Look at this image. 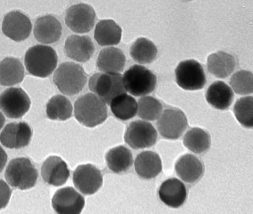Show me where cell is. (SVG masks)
Wrapping results in <instances>:
<instances>
[{
    "mask_svg": "<svg viewBox=\"0 0 253 214\" xmlns=\"http://www.w3.org/2000/svg\"><path fill=\"white\" fill-rule=\"evenodd\" d=\"M73 111L76 119L87 128L101 124L107 117L106 103L102 98L90 92L77 98Z\"/></svg>",
    "mask_w": 253,
    "mask_h": 214,
    "instance_id": "cell-1",
    "label": "cell"
},
{
    "mask_svg": "<svg viewBox=\"0 0 253 214\" xmlns=\"http://www.w3.org/2000/svg\"><path fill=\"white\" fill-rule=\"evenodd\" d=\"M58 56L55 50L45 44L34 45L28 49L24 64L31 75L40 78L50 75L57 68Z\"/></svg>",
    "mask_w": 253,
    "mask_h": 214,
    "instance_id": "cell-2",
    "label": "cell"
},
{
    "mask_svg": "<svg viewBox=\"0 0 253 214\" xmlns=\"http://www.w3.org/2000/svg\"><path fill=\"white\" fill-rule=\"evenodd\" d=\"M53 81L62 93L72 96L82 90L87 82V77L80 64L68 61L61 63L56 68Z\"/></svg>",
    "mask_w": 253,
    "mask_h": 214,
    "instance_id": "cell-3",
    "label": "cell"
},
{
    "mask_svg": "<svg viewBox=\"0 0 253 214\" xmlns=\"http://www.w3.org/2000/svg\"><path fill=\"white\" fill-rule=\"evenodd\" d=\"M39 173L34 164L28 158L18 157L11 160L6 166L4 177L11 187L21 190L35 186Z\"/></svg>",
    "mask_w": 253,
    "mask_h": 214,
    "instance_id": "cell-4",
    "label": "cell"
},
{
    "mask_svg": "<svg viewBox=\"0 0 253 214\" xmlns=\"http://www.w3.org/2000/svg\"><path fill=\"white\" fill-rule=\"evenodd\" d=\"M122 79L126 92L136 97L149 95L154 90L157 83V77L152 71L137 64L126 70Z\"/></svg>",
    "mask_w": 253,
    "mask_h": 214,
    "instance_id": "cell-5",
    "label": "cell"
},
{
    "mask_svg": "<svg viewBox=\"0 0 253 214\" xmlns=\"http://www.w3.org/2000/svg\"><path fill=\"white\" fill-rule=\"evenodd\" d=\"M174 73L177 85L185 90H200L207 83L203 67L195 59H186L180 61L177 65Z\"/></svg>",
    "mask_w": 253,
    "mask_h": 214,
    "instance_id": "cell-6",
    "label": "cell"
},
{
    "mask_svg": "<svg viewBox=\"0 0 253 214\" xmlns=\"http://www.w3.org/2000/svg\"><path fill=\"white\" fill-rule=\"evenodd\" d=\"M156 121L158 133L168 140H176L181 137L188 127L186 114L177 108H169L163 110Z\"/></svg>",
    "mask_w": 253,
    "mask_h": 214,
    "instance_id": "cell-7",
    "label": "cell"
},
{
    "mask_svg": "<svg viewBox=\"0 0 253 214\" xmlns=\"http://www.w3.org/2000/svg\"><path fill=\"white\" fill-rule=\"evenodd\" d=\"M158 136L156 128L150 122L137 120L130 122L127 126L124 140L133 149H142L154 145Z\"/></svg>",
    "mask_w": 253,
    "mask_h": 214,
    "instance_id": "cell-8",
    "label": "cell"
},
{
    "mask_svg": "<svg viewBox=\"0 0 253 214\" xmlns=\"http://www.w3.org/2000/svg\"><path fill=\"white\" fill-rule=\"evenodd\" d=\"M31 100L21 88L10 87L0 94V110L9 118L18 119L29 110Z\"/></svg>",
    "mask_w": 253,
    "mask_h": 214,
    "instance_id": "cell-9",
    "label": "cell"
},
{
    "mask_svg": "<svg viewBox=\"0 0 253 214\" xmlns=\"http://www.w3.org/2000/svg\"><path fill=\"white\" fill-rule=\"evenodd\" d=\"M96 13L93 7L85 3H79L69 7L66 11L65 22L77 34L89 32L94 27Z\"/></svg>",
    "mask_w": 253,
    "mask_h": 214,
    "instance_id": "cell-10",
    "label": "cell"
},
{
    "mask_svg": "<svg viewBox=\"0 0 253 214\" xmlns=\"http://www.w3.org/2000/svg\"><path fill=\"white\" fill-rule=\"evenodd\" d=\"M72 180L76 189L85 195L95 194L103 182L100 170L90 164L78 166L73 172Z\"/></svg>",
    "mask_w": 253,
    "mask_h": 214,
    "instance_id": "cell-11",
    "label": "cell"
},
{
    "mask_svg": "<svg viewBox=\"0 0 253 214\" xmlns=\"http://www.w3.org/2000/svg\"><path fill=\"white\" fill-rule=\"evenodd\" d=\"M53 210L59 214H79L85 205L84 197L71 186L58 189L51 200Z\"/></svg>",
    "mask_w": 253,
    "mask_h": 214,
    "instance_id": "cell-12",
    "label": "cell"
},
{
    "mask_svg": "<svg viewBox=\"0 0 253 214\" xmlns=\"http://www.w3.org/2000/svg\"><path fill=\"white\" fill-rule=\"evenodd\" d=\"M32 130L25 122H11L6 125L0 132V142L8 149H21L30 142Z\"/></svg>",
    "mask_w": 253,
    "mask_h": 214,
    "instance_id": "cell-13",
    "label": "cell"
},
{
    "mask_svg": "<svg viewBox=\"0 0 253 214\" xmlns=\"http://www.w3.org/2000/svg\"><path fill=\"white\" fill-rule=\"evenodd\" d=\"M32 25L29 18L18 11H12L4 17L2 23L3 33L10 39L20 42L30 35Z\"/></svg>",
    "mask_w": 253,
    "mask_h": 214,
    "instance_id": "cell-14",
    "label": "cell"
},
{
    "mask_svg": "<svg viewBox=\"0 0 253 214\" xmlns=\"http://www.w3.org/2000/svg\"><path fill=\"white\" fill-rule=\"evenodd\" d=\"M158 195L161 201L165 205L176 209L185 203L187 197V189L184 182L180 179L171 177L161 183Z\"/></svg>",
    "mask_w": 253,
    "mask_h": 214,
    "instance_id": "cell-15",
    "label": "cell"
},
{
    "mask_svg": "<svg viewBox=\"0 0 253 214\" xmlns=\"http://www.w3.org/2000/svg\"><path fill=\"white\" fill-rule=\"evenodd\" d=\"M174 170L177 177L184 183L193 184L198 181L204 173V165L195 155L186 153L175 162Z\"/></svg>",
    "mask_w": 253,
    "mask_h": 214,
    "instance_id": "cell-16",
    "label": "cell"
},
{
    "mask_svg": "<svg viewBox=\"0 0 253 214\" xmlns=\"http://www.w3.org/2000/svg\"><path fill=\"white\" fill-rule=\"evenodd\" d=\"M64 50L70 59L78 62L84 63L93 55L95 46L88 36L74 34L68 36L65 40Z\"/></svg>",
    "mask_w": 253,
    "mask_h": 214,
    "instance_id": "cell-17",
    "label": "cell"
},
{
    "mask_svg": "<svg viewBox=\"0 0 253 214\" xmlns=\"http://www.w3.org/2000/svg\"><path fill=\"white\" fill-rule=\"evenodd\" d=\"M41 174L46 183L53 186L63 185L70 176L66 163L60 157L50 156L43 162Z\"/></svg>",
    "mask_w": 253,
    "mask_h": 214,
    "instance_id": "cell-18",
    "label": "cell"
},
{
    "mask_svg": "<svg viewBox=\"0 0 253 214\" xmlns=\"http://www.w3.org/2000/svg\"><path fill=\"white\" fill-rule=\"evenodd\" d=\"M62 28L59 21L54 16L47 15L39 18L34 27L35 39L42 44H50L60 38Z\"/></svg>",
    "mask_w": 253,
    "mask_h": 214,
    "instance_id": "cell-19",
    "label": "cell"
},
{
    "mask_svg": "<svg viewBox=\"0 0 253 214\" xmlns=\"http://www.w3.org/2000/svg\"><path fill=\"white\" fill-rule=\"evenodd\" d=\"M133 163L136 174L144 179L155 178L160 174L163 169L162 161L160 155L150 150L139 153Z\"/></svg>",
    "mask_w": 253,
    "mask_h": 214,
    "instance_id": "cell-20",
    "label": "cell"
},
{
    "mask_svg": "<svg viewBox=\"0 0 253 214\" xmlns=\"http://www.w3.org/2000/svg\"><path fill=\"white\" fill-rule=\"evenodd\" d=\"M237 65L235 57L224 51H217L210 54L207 59L208 72L218 79H225L234 72Z\"/></svg>",
    "mask_w": 253,
    "mask_h": 214,
    "instance_id": "cell-21",
    "label": "cell"
},
{
    "mask_svg": "<svg viewBox=\"0 0 253 214\" xmlns=\"http://www.w3.org/2000/svg\"><path fill=\"white\" fill-rule=\"evenodd\" d=\"M126 61L125 55L120 49L114 46H107L100 51L96 66L100 72L118 74L124 70Z\"/></svg>",
    "mask_w": 253,
    "mask_h": 214,
    "instance_id": "cell-22",
    "label": "cell"
},
{
    "mask_svg": "<svg viewBox=\"0 0 253 214\" xmlns=\"http://www.w3.org/2000/svg\"><path fill=\"white\" fill-rule=\"evenodd\" d=\"M207 102L218 110H225L232 104L234 93L229 85L221 80L211 84L205 94Z\"/></svg>",
    "mask_w": 253,
    "mask_h": 214,
    "instance_id": "cell-23",
    "label": "cell"
},
{
    "mask_svg": "<svg viewBox=\"0 0 253 214\" xmlns=\"http://www.w3.org/2000/svg\"><path fill=\"white\" fill-rule=\"evenodd\" d=\"M122 36L121 27L113 19L99 21L95 25L94 38L102 46H113L119 43Z\"/></svg>",
    "mask_w": 253,
    "mask_h": 214,
    "instance_id": "cell-24",
    "label": "cell"
},
{
    "mask_svg": "<svg viewBox=\"0 0 253 214\" xmlns=\"http://www.w3.org/2000/svg\"><path fill=\"white\" fill-rule=\"evenodd\" d=\"M108 169L116 173L127 171L133 164L131 151L126 147L119 145L109 150L105 155Z\"/></svg>",
    "mask_w": 253,
    "mask_h": 214,
    "instance_id": "cell-25",
    "label": "cell"
},
{
    "mask_svg": "<svg viewBox=\"0 0 253 214\" xmlns=\"http://www.w3.org/2000/svg\"><path fill=\"white\" fill-rule=\"evenodd\" d=\"M184 147L195 154H201L208 151L211 146V137L209 133L200 127H193L183 135Z\"/></svg>",
    "mask_w": 253,
    "mask_h": 214,
    "instance_id": "cell-26",
    "label": "cell"
},
{
    "mask_svg": "<svg viewBox=\"0 0 253 214\" xmlns=\"http://www.w3.org/2000/svg\"><path fill=\"white\" fill-rule=\"evenodd\" d=\"M24 77L21 62L14 57H6L0 62V85L13 86L21 83Z\"/></svg>",
    "mask_w": 253,
    "mask_h": 214,
    "instance_id": "cell-27",
    "label": "cell"
},
{
    "mask_svg": "<svg viewBox=\"0 0 253 214\" xmlns=\"http://www.w3.org/2000/svg\"><path fill=\"white\" fill-rule=\"evenodd\" d=\"M109 105L113 114L121 120L126 121L137 115V101L127 92L114 97Z\"/></svg>",
    "mask_w": 253,
    "mask_h": 214,
    "instance_id": "cell-28",
    "label": "cell"
},
{
    "mask_svg": "<svg viewBox=\"0 0 253 214\" xmlns=\"http://www.w3.org/2000/svg\"><path fill=\"white\" fill-rule=\"evenodd\" d=\"M129 54L137 64L143 65L150 64L156 59L158 49L152 41L145 37H140L131 44Z\"/></svg>",
    "mask_w": 253,
    "mask_h": 214,
    "instance_id": "cell-29",
    "label": "cell"
},
{
    "mask_svg": "<svg viewBox=\"0 0 253 214\" xmlns=\"http://www.w3.org/2000/svg\"><path fill=\"white\" fill-rule=\"evenodd\" d=\"M73 111L71 101L61 94L52 96L46 105V115L52 120L66 121L71 117Z\"/></svg>",
    "mask_w": 253,
    "mask_h": 214,
    "instance_id": "cell-30",
    "label": "cell"
},
{
    "mask_svg": "<svg viewBox=\"0 0 253 214\" xmlns=\"http://www.w3.org/2000/svg\"><path fill=\"white\" fill-rule=\"evenodd\" d=\"M137 104V116L141 120L148 122L156 121L164 110L161 102L149 95L140 97Z\"/></svg>",
    "mask_w": 253,
    "mask_h": 214,
    "instance_id": "cell-31",
    "label": "cell"
},
{
    "mask_svg": "<svg viewBox=\"0 0 253 214\" xmlns=\"http://www.w3.org/2000/svg\"><path fill=\"white\" fill-rule=\"evenodd\" d=\"M233 113L237 121L247 128L253 127V97L243 96L235 102Z\"/></svg>",
    "mask_w": 253,
    "mask_h": 214,
    "instance_id": "cell-32",
    "label": "cell"
},
{
    "mask_svg": "<svg viewBox=\"0 0 253 214\" xmlns=\"http://www.w3.org/2000/svg\"><path fill=\"white\" fill-rule=\"evenodd\" d=\"M229 86L234 93L243 96L253 92V74L252 71L242 69L234 72L229 80Z\"/></svg>",
    "mask_w": 253,
    "mask_h": 214,
    "instance_id": "cell-33",
    "label": "cell"
},
{
    "mask_svg": "<svg viewBox=\"0 0 253 214\" xmlns=\"http://www.w3.org/2000/svg\"><path fill=\"white\" fill-rule=\"evenodd\" d=\"M113 85L111 74L96 73L89 78L88 88L92 93L104 100L110 93Z\"/></svg>",
    "mask_w": 253,
    "mask_h": 214,
    "instance_id": "cell-34",
    "label": "cell"
},
{
    "mask_svg": "<svg viewBox=\"0 0 253 214\" xmlns=\"http://www.w3.org/2000/svg\"><path fill=\"white\" fill-rule=\"evenodd\" d=\"M111 74L113 81L112 89L109 95L103 100L107 105H109L111 100L115 96L126 92L124 86L122 75L121 73Z\"/></svg>",
    "mask_w": 253,
    "mask_h": 214,
    "instance_id": "cell-35",
    "label": "cell"
},
{
    "mask_svg": "<svg viewBox=\"0 0 253 214\" xmlns=\"http://www.w3.org/2000/svg\"><path fill=\"white\" fill-rule=\"evenodd\" d=\"M11 196V190L8 183L0 179V210L6 207Z\"/></svg>",
    "mask_w": 253,
    "mask_h": 214,
    "instance_id": "cell-36",
    "label": "cell"
},
{
    "mask_svg": "<svg viewBox=\"0 0 253 214\" xmlns=\"http://www.w3.org/2000/svg\"><path fill=\"white\" fill-rule=\"evenodd\" d=\"M7 161V154L3 148L0 145V173L5 168Z\"/></svg>",
    "mask_w": 253,
    "mask_h": 214,
    "instance_id": "cell-37",
    "label": "cell"
},
{
    "mask_svg": "<svg viewBox=\"0 0 253 214\" xmlns=\"http://www.w3.org/2000/svg\"><path fill=\"white\" fill-rule=\"evenodd\" d=\"M5 119L4 114L0 111V131L4 126Z\"/></svg>",
    "mask_w": 253,
    "mask_h": 214,
    "instance_id": "cell-38",
    "label": "cell"
}]
</instances>
